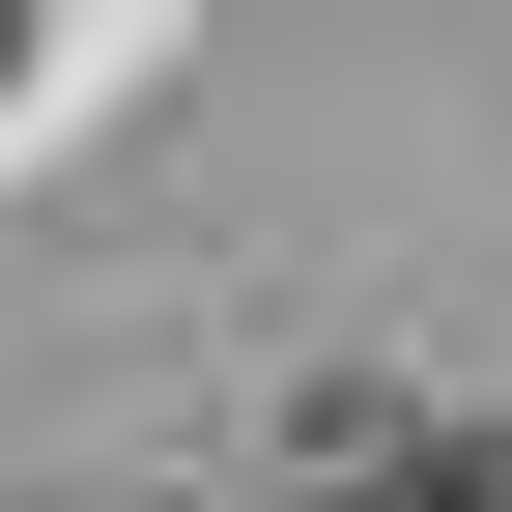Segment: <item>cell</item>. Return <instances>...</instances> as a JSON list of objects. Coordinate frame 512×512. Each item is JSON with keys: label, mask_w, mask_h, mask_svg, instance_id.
<instances>
[{"label": "cell", "mask_w": 512, "mask_h": 512, "mask_svg": "<svg viewBox=\"0 0 512 512\" xmlns=\"http://www.w3.org/2000/svg\"><path fill=\"white\" fill-rule=\"evenodd\" d=\"M342 512H512V456H370Z\"/></svg>", "instance_id": "1"}, {"label": "cell", "mask_w": 512, "mask_h": 512, "mask_svg": "<svg viewBox=\"0 0 512 512\" xmlns=\"http://www.w3.org/2000/svg\"><path fill=\"white\" fill-rule=\"evenodd\" d=\"M0 57H29V0H0Z\"/></svg>", "instance_id": "2"}]
</instances>
